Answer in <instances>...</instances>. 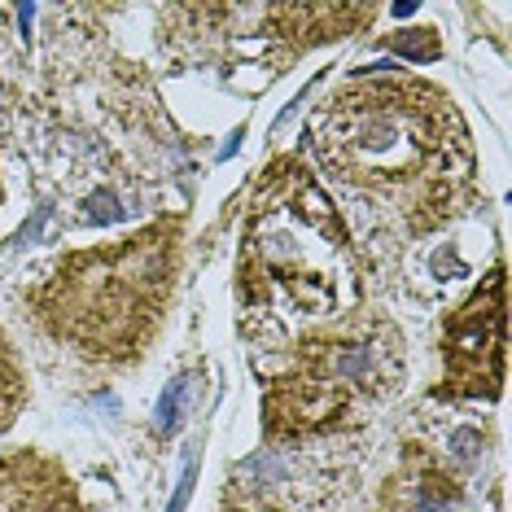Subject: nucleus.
Instances as JSON below:
<instances>
[{"label": "nucleus", "instance_id": "obj_1", "mask_svg": "<svg viewBox=\"0 0 512 512\" xmlns=\"http://www.w3.org/2000/svg\"><path fill=\"white\" fill-rule=\"evenodd\" d=\"M320 167L377 197L407 224L434 232L477 202V154L460 106L429 79H351L311 119Z\"/></svg>", "mask_w": 512, "mask_h": 512}, {"label": "nucleus", "instance_id": "obj_2", "mask_svg": "<svg viewBox=\"0 0 512 512\" xmlns=\"http://www.w3.org/2000/svg\"><path fill=\"white\" fill-rule=\"evenodd\" d=\"M359 294V254L316 171L298 154L267 162L237 246V298L250 320L285 346L289 329L311 333L351 316Z\"/></svg>", "mask_w": 512, "mask_h": 512}, {"label": "nucleus", "instance_id": "obj_3", "mask_svg": "<svg viewBox=\"0 0 512 512\" xmlns=\"http://www.w3.org/2000/svg\"><path fill=\"white\" fill-rule=\"evenodd\" d=\"M184 263V215H167L110 246L62 254L40 285L27 289V311L53 342L106 368L136 364L167 320Z\"/></svg>", "mask_w": 512, "mask_h": 512}, {"label": "nucleus", "instance_id": "obj_4", "mask_svg": "<svg viewBox=\"0 0 512 512\" xmlns=\"http://www.w3.org/2000/svg\"><path fill=\"white\" fill-rule=\"evenodd\" d=\"M289 351L294 368L263 390V438L272 447L333 434L403 386L407 346L399 324L381 311L355 307L351 316L302 333Z\"/></svg>", "mask_w": 512, "mask_h": 512}, {"label": "nucleus", "instance_id": "obj_5", "mask_svg": "<svg viewBox=\"0 0 512 512\" xmlns=\"http://www.w3.org/2000/svg\"><path fill=\"white\" fill-rule=\"evenodd\" d=\"M504 267H491L469 302L442 324V390L447 399H499L504 390Z\"/></svg>", "mask_w": 512, "mask_h": 512}, {"label": "nucleus", "instance_id": "obj_6", "mask_svg": "<svg viewBox=\"0 0 512 512\" xmlns=\"http://www.w3.org/2000/svg\"><path fill=\"white\" fill-rule=\"evenodd\" d=\"M377 18L372 5H259V36H263V62L272 71H285L294 57L311 53L316 44L342 40Z\"/></svg>", "mask_w": 512, "mask_h": 512}, {"label": "nucleus", "instance_id": "obj_7", "mask_svg": "<svg viewBox=\"0 0 512 512\" xmlns=\"http://www.w3.org/2000/svg\"><path fill=\"white\" fill-rule=\"evenodd\" d=\"M0 512H92L62 460L36 447L0 456Z\"/></svg>", "mask_w": 512, "mask_h": 512}, {"label": "nucleus", "instance_id": "obj_8", "mask_svg": "<svg viewBox=\"0 0 512 512\" xmlns=\"http://www.w3.org/2000/svg\"><path fill=\"white\" fill-rule=\"evenodd\" d=\"M464 499L460 477L429 447H403L394 473L381 486L377 512H456Z\"/></svg>", "mask_w": 512, "mask_h": 512}, {"label": "nucleus", "instance_id": "obj_9", "mask_svg": "<svg viewBox=\"0 0 512 512\" xmlns=\"http://www.w3.org/2000/svg\"><path fill=\"white\" fill-rule=\"evenodd\" d=\"M31 403V381H27V364H22L14 337L0 324V434L18 425L22 407Z\"/></svg>", "mask_w": 512, "mask_h": 512}, {"label": "nucleus", "instance_id": "obj_10", "mask_svg": "<svg viewBox=\"0 0 512 512\" xmlns=\"http://www.w3.org/2000/svg\"><path fill=\"white\" fill-rule=\"evenodd\" d=\"M386 44H390L394 53L412 57V62H438V57H442V40H438V31H434V27L399 31V36H390Z\"/></svg>", "mask_w": 512, "mask_h": 512}, {"label": "nucleus", "instance_id": "obj_11", "mask_svg": "<svg viewBox=\"0 0 512 512\" xmlns=\"http://www.w3.org/2000/svg\"><path fill=\"white\" fill-rule=\"evenodd\" d=\"M189 386H193L189 372H180L167 386V394H162V403H158V421H154L158 434H176V425L184 421V394H189Z\"/></svg>", "mask_w": 512, "mask_h": 512}, {"label": "nucleus", "instance_id": "obj_12", "mask_svg": "<svg viewBox=\"0 0 512 512\" xmlns=\"http://www.w3.org/2000/svg\"><path fill=\"white\" fill-rule=\"evenodd\" d=\"M193 477H197V464H189V469H184L180 486H176V499H171L167 512H184V504H189V495H193Z\"/></svg>", "mask_w": 512, "mask_h": 512}, {"label": "nucleus", "instance_id": "obj_13", "mask_svg": "<svg viewBox=\"0 0 512 512\" xmlns=\"http://www.w3.org/2000/svg\"><path fill=\"white\" fill-rule=\"evenodd\" d=\"M97 224H110V219H119V206H114V197L110 193H101V197H92V211H88Z\"/></svg>", "mask_w": 512, "mask_h": 512}, {"label": "nucleus", "instance_id": "obj_14", "mask_svg": "<svg viewBox=\"0 0 512 512\" xmlns=\"http://www.w3.org/2000/svg\"><path fill=\"white\" fill-rule=\"evenodd\" d=\"M0 202H5V184H0Z\"/></svg>", "mask_w": 512, "mask_h": 512}]
</instances>
